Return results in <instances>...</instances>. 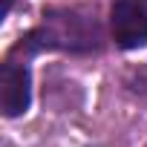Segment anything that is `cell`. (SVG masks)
Wrapping results in <instances>:
<instances>
[{"label": "cell", "mask_w": 147, "mask_h": 147, "mask_svg": "<svg viewBox=\"0 0 147 147\" xmlns=\"http://www.w3.org/2000/svg\"><path fill=\"white\" fill-rule=\"evenodd\" d=\"M9 9H12V0H3V15H9Z\"/></svg>", "instance_id": "3957f363"}, {"label": "cell", "mask_w": 147, "mask_h": 147, "mask_svg": "<svg viewBox=\"0 0 147 147\" xmlns=\"http://www.w3.org/2000/svg\"><path fill=\"white\" fill-rule=\"evenodd\" d=\"M32 90H29V72L18 63H3L0 69V107L3 115L15 118L29 110Z\"/></svg>", "instance_id": "7a4b0ae2"}, {"label": "cell", "mask_w": 147, "mask_h": 147, "mask_svg": "<svg viewBox=\"0 0 147 147\" xmlns=\"http://www.w3.org/2000/svg\"><path fill=\"white\" fill-rule=\"evenodd\" d=\"M113 38L121 49H138L147 43V12L133 0H118L113 6Z\"/></svg>", "instance_id": "6da1fadb"}]
</instances>
